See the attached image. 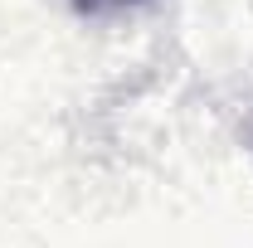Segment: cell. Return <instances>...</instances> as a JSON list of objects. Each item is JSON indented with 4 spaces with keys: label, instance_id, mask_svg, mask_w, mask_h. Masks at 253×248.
Returning <instances> with one entry per match:
<instances>
[{
    "label": "cell",
    "instance_id": "obj_1",
    "mask_svg": "<svg viewBox=\"0 0 253 248\" xmlns=\"http://www.w3.org/2000/svg\"><path fill=\"white\" fill-rule=\"evenodd\" d=\"M78 10H88V15H97V10H117V5H136V0H73Z\"/></svg>",
    "mask_w": 253,
    "mask_h": 248
}]
</instances>
